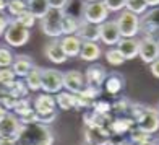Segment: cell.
Segmentation results:
<instances>
[{"instance_id": "10", "label": "cell", "mask_w": 159, "mask_h": 145, "mask_svg": "<svg viewBox=\"0 0 159 145\" xmlns=\"http://www.w3.org/2000/svg\"><path fill=\"white\" fill-rule=\"evenodd\" d=\"M99 36L101 41L107 46H117V42L122 39V34L119 30L117 21H104L102 25H99Z\"/></svg>"}, {"instance_id": "47", "label": "cell", "mask_w": 159, "mask_h": 145, "mask_svg": "<svg viewBox=\"0 0 159 145\" xmlns=\"http://www.w3.org/2000/svg\"><path fill=\"white\" fill-rule=\"evenodd\" d=\"M70 0H49V5L52 7V8H62L65 10L67 8V5H68Z\"/></svg>"}, {"instance_id": "26", "label": "cell", "mask_w": 159, "mask_h": 145, "mask_svg": "<svg viewBox=\"0 0 159 145\" xmlns=\"http://www.w3.org/2000/svg\"><path fill=\"white\" fill-rule=\"evenodd\" d=\"M57 106L63 111H70V109H75V104H76V95L75 93H70V91H60L57 93Z\"/></svg>"}, {"instance_id": "3", "label": "cell", "mask_w": 159, "mask_h": 145, "mask_svg": "<svg viewBox=\"0 0 159 145\" xmlns=\"http://www.w3.org/2000/svg\"><path fill=\"white\" fill-rule=\"evenodd\" d=\"M140 33H143L144 38L153 39L159 44V7L143 13L140 18Z\"/></svg>"}, {"instance_id": "8", "label": "cell", "mask_w": 159, "mask_h": 145, "mask_svg": "<svg viewBox=\"0 0 159 145\" xmlns=\"http://www.w3.org/2000/svg\"><path fill=\"white\" fill-rule=\"evenodd\" d=\"M23 127L20 118L15 113H8V116L0 122V137L2 139H15L18 140V135H20V130Z\"/></svg>"}, {"instance_id": "21", "label": "cell", "mask_w": 159, "mask_h": 145, "mask_svg": "<svg viewBox=\"0 0 159 145\" xmlns=\"http://www.w3.org/2000/svg\"><path fill=\"white\" fill-rule=\"evenodd\" d=\"M81 41H91V42H98L101 39L99 36V25L89 23L86 20H81V25H80V30L76 33Z\"/></svg>"}, {"instance_id": "48", "label": "cell", "mask_w": 159, "mask_h": 145, "mask_svg": "<svg viewBox=\"0 0 159 145\" xmlns=\"http://www.w3.org/2000/svg\"><path fill=\"white\" fill-rule=\"evenodd\" d=\"M151 74H153L156 78H159V59L151 64Z\"/></svg>"}, {"instance_id": "20", "label": "cell", "mask_w": 159, "mask_h": 145, "mask_svg": "<svg viewBox=\"0 0 159 145\" xmlns=\"http://www.w3.org/2000/svg\"><path fill=\"white\" fill-rule=\"evenodd\" d=\"M124 86H125V78L122 74H119V72H111V74H107L106 82H104V90L109 93V95H119V93L124 90Z\"/></svg>"}, {"instance_id": "25", "label": "cell", "mask_w": 159, "mask_h": 145, "mask_svg": "<svg viewBox=\"0 0 159 145\" xmlns=\"http://www.w3.org/2000/svg\"><path fill=\"white\" fill-rule=\"evenodd\" d=\"M25 82L28 85V88H30V91H39L42 86V69L34 65L30 74L25 77Z\"/></svg>"}, {"instance_id": "40", "label": "cell", "mask_w": 159, "mask_h": 145, "mask_svg": "<svg viewBox=\"0 0 159 145\" xmlns=\"http://www.w3.org/2000/svg\"><path fill=\"white\" fill-rule=\"evenodd\" d=\"M30 109H31V101L28 98H20L16 106H15V109H13V113H15L16 116H21V114L28 113Z\"/></svg>"}, {"instance_id": "1", "label": "cell", "mask_w": 159, "mask_h": 145, "mask_svg": "<svg viewBox=\"0 0 159 145\" xmlns=\"http://www.w3.org/2000/svg\"><path fill=\"white\" fill-rule=\"evenodd\" d=\"M18 145H52L54 143V134L41 122L34 124H23L18 135Z\"/></svg>"}, {"instance_id": "28", "label": "cell", "mask_w": 159, "mask_h": 145, "mask_svg": "<svg viewBox=\"0 0 159 145\" xmlns=\"http://www.w3.org/2000/svg\"><path fill=\"white\" fill-rule=\"evenodd\" d=\"M5 86H7V90H8L10 95L16 96V98H26L28 91H30L26 82H21L18 78H15V80L10 82V83H5Z\"/></svg>"}, {"instance_id": "50", "label": "cell", "mask_w": 159, "mask_h": 145, "mask_svg": "<svg viewBox=\"0 0 159 145\" xmlns=\"http://www.w3.org/2000/svg\"><path fill=\"white\" fill-rule=\"evenodd\" d=\"M0 145H18L15 139H2L0 137Z\"/></svg>"}, {"instance_id": "15", "label": "cell", "mask_w": 159, "mask_h": 145, "mask_svg": "<svg viewBox=\"0 0 159 145\" xmlns=\"http://www.w3.org/2000/svg\"><path fill=\"white\" fill-rule=\"evenodd\" d=\"M44 56L54 64H63L68 59V56L65 54V51H63L59 39H54L44 46Z\"/></svg>"}, {"instance_id": "11", "label": "cell", "mask_w": 159, "mask_h": 145, "mask_svg": "<svg viewBox=\"0 0 159 145\" xmlns=\"http://www.w3.org/2000/svg\"><path fill=\"white\" fill-rule=\"evenodd\" d=\"M136 124H138L143 130H146L148 134H156L159 130V113H157V108L151 106H146V111L143 113V116L136 121Z\"/></svg>"}, {"instance_id": "9", "label": "cell", "mask_w": 159, "mask_h": 145, "mask_svg": "<svg viewBox=\"0 0 159 145\" xmlns=\"http://www.w3.org/2000/svg\"><path fill=\"white\" fill-rule=\"evenodd\" d=\"M84 135V142L91 143V145H109V137L112 135V132L109 130V127H86L83 130Z\"/></svg>"}, {"instance_id": "12", "label": "cell", "mask_w": 159, "mask_h": 145, "mask_svg": "<svg viewBox=\"0 0 159 145\" xmlns=\"http://www.w3.org/2000/svg\"><path fill=\"white\" fill-rule=\"evenodd\" d=\"M140 59L144 64H153L159 59V44L153 39L143 38L140 39Z\"/></svg>"}, {"instance_id": "36", "label": "cell", "mask_w": 159, "mask_h": 145, "mask_svg": "<svg viewBox=\"0 0 159 145\" xmlns=\"http://www.w3.org/2000/svg\"><path fill=\"white\" fill-rule=\"evenodd\" d=\"M7 10H8L10 15L18 17L23 12L28 10V3L25 2V0H10V2H8V8H7Z\"/></svg>"}, {"instance_id": "19", "label": "cell", "mask_w": 159, "mask_h": 145, "mask_svg": "<svg viewBox=\"0 0 159 145\" xmlns=\"http://www.w3.org/2000/svg\"><path fill=\"white\" fill-rule=\"evenodd\" d=\"M60 44H62L65 54H67L68 57H76V56H80V52H81L83 41L78 34H65L60 39Z\"/></svg>"}, {"instance_id": "7", "label": "cell", "mask_w": 159, "mask_h": 145, "mask_svg": "<svg viewBox=\"0 0 159 145\" xmlns=\"http://www.w3.org/2000/svg\"><path fill=\"white\" fill-rule=\"evenodd\" d=\"M63 88V74L55 69H42V86L44 93H60Z\"/></svg>"}, {"instance_id": "32", "label": "cell", "mask_w": 159, "mask_h": 145, "mask_svg": "<svg viewBox=\"0 0 159 145\" xmlns=\"http://www.w3.org/2000/svg\"><path fill=\"white\" fill-rule=\"evenodd\" d=\"M132 103H133V101H130V99H127V98L117 99V101L112 104L114 114H117V116H128V114H130V108H132Z\"/></svg>"}, {"instance_id": "24", "label": "cell", "mask_w": 159, "mask_h": 145, "mask_svg": "<svg viewBox=\"0 0 159 145\" xmlns=\"http://www.w3.org/2000/svg\"><path fill=\"white\" fill-rule=\"evenodd\" d=\"M80 25H81L80 17H75V15H71V13L65 12L63 20H62V33H63V36L65 34H76L78 30H80Z\"/></svg>"}, {"instance_id": "38", "label": "cell", "mask_w": 159, "mask_h": 145, "mask_svg": "<svg viewBox=\"0 0 159 145\" xmlns=\"http://www.w3.org/2000/svg\"><path fill=\"white\" fill-rule=\"evenodd\" d=\"M18 118L21 121V124H34V122H39V114H38V111H36L34 108H31L28 113L18 116Z\"/></svg>"}, {"instance_id": "23", "label": "cell", "mask_w": 159, "mask_h": 145, "mask_svg": "<svg viewBox=\"0 0 159 145\" xmlns=\"http://www.w3.org/2000/svg\"><path fill=\"white\" fill-rule=\"evenodd\" d=\"M101 57V46L98 42H91V41H83L81 46V52H80V59L86 60V62H94Z\"/></svg>"}, {"instance_id": "17", "label": "cell", "mask_w": 159, "mask_h": 145, "mask_svg": "<svg viewBox=\"0 0 159 145\" xmlns=\"http://www.w3.org/2000/svg\"><path fill=\"white\" fill-rule=\"evenodd\" d=\"M133 126H136V121L130 116H115V118L107 124L109 130L112 134H119V135H124L127 132H130V129Z\"/></svg>"}, {"instance_id": "49", "label": "cell", "mask_w": 159, "mask_h": 145, "mask_svg": "<svg viewBox=\"0 0 159 145\" xmlns=\"http://www.w3.org/2000/svg\"><path fill=\"white\" fill-rule=\"evenodd\" d=\"M8 95V90H7V86L3 83H0V103L3 101V98Z\"/></svg>"}, {"instance_id": "51", "label": "cell", "mask_w": 159, "mask_h": 145, "mask_svg": "<svg viewBox=\"0 0 159 145\" xmlns=\"http://www.w3.org/2000/svg\"><path fill=\"white\" fill-rule=\"evenodd\" d=\"M7 116H8V109H7L3 104H0V122H2Z\"/></svg>"}, {"instance_id": "58", "label": "cell", "mask_w": 159, "mask_h": 145, "mask_svg": "<svg viewBox=\"0 0 159 145\" xmlns=\"http://www.w3.org/2000/svg\"><path fill=\"white\" fill-rule=\"evenodd\" d=\"M84 145H91V143H84Z\"/></svg>"}, {"instance_id": "46", "label": "cell", "mask_w": 159, "mask_h": 145, "mask_svg": "<svg viewBox=\"0 0 159 145\" xmlns=\"http://www.w3.org/2000/svg\"><path fill=\"white\" fill-rule=\"evenodd\" d=\"M10 23H11V20L7 17V15H2V13H0V36L5 34V30L8 28Z\"/></svg>"}, {"instance_id": "30", "label": "cell", "mask_w": 159, "mask_h": 145, "mask_svg": "<svg viewBox=\"0 0 159 145\" xmlns=\"http://www.w3.org/2000/svg\"><path fill=\"white\" fill-rule=\"evenodd\" d=\"M106 60L109 62L111 65H114V67H119V65H122L125 62V57H124V54L119 51V47L117 46H112V47H109L106 51Z\"/></svg>"}, {"instance_id": "34", "label": "cell", "mask_w": 159, "mask_h": 145, "mask_svg": "<svg viewBox=\"0 0 159 145\" xmlns=\"http://www.w3.org/2000/svg\"><path fill=\"white\" fill-rule=\"evenodd\" d=\"M15 56H13L11 49L5 44H0V67H11Z\"/></svg>"}, {"instance_id": "16", "label": "cell", "mask_w": 159, "mask_h": 145, "mask_svg": "<svg viewBox=\"0 0 159 145\" xmlns=\"http://www.w3.org/2000/svg\"><path fill=\"white\" fill-rule=\"evenodd\" d=\"M55 106H57V99L50 95V93H42V95H38L33 101V108L38 114H49V113H54L55 111Z\"/></svg>"}, {"instance_id": "14", "label": "cell", "mask_w": 159, "mask_h": 145, "mask_svg": "<svg viewBox=\"0 0 159 145\" xmlns=\"http://www.w3.org/2000/svg\"><path fill=\"white\" fill-rule=\"evenodd\" d=\"M106 77H107V70H106L104 65H101V64H93L84 72L86 83H88V85H94V86L104 85Z\"/></svg>"}, {"instance_id": "13", "label": "cell", "mask_w": 159, "mask_h": 145, "mask_svg": "<svg viewBox=\"0 0 159 145\" xmlns=\"http://www.w3.org/2000/svg\"><path fill=\"white\" fill-rule=\"evenodd\" d=\"M86 85V80L81 72L78 70H68L63 74V88L70 91V93H75L78 95L80 91L83 90V86Z\"/></svg>"}, {"instance_id": "53", "label": "cell", "mask_w": 159, "mask_h": 145, "mask_svg": "<svg viewBox=\"0 0 159 145\" xmlns=\"http://www.w3.org/2000/svg\"><path fill=\"white\" fill-rule=\"evenodd\" d=\"M140 145H159V140H153V139H149V140L143 142V143H140Z\"/></svg>"}, {"instance_id": "41", "label": "cell", "mask_w": 159, "mask_h": 145, "mask_svg": "<svg viewBox=\"0 0 159 145\" xmlns=\"http://www.w3.org/2000/svg\"><path fill=\"white\" fill-rule=\"evenodd\" d=\"M146 111V106L144 104H141V103H132V108H130V118H133L135 121H138L141 116H143V113Z\"/></svg>"}, {"instance_id": "52", "label": "cell", "mask_w": 159, "mask_h": 145, "mask_svg": "<svg viewBox=\"0 0 159 145\" xmlns=\"http://www.w3.org/2000/svg\"><path fill=\"white\" fill-rule=\"evenodd\" d=\"M8 2L10 0H0V13H2L5 8H8Z\"/></svg>"}, {"instance_id": "33", "label": "cell", "mask_w": 159, "mask_h": 145, "mask_svg": "<svg viewBox=\"0 0 159 145\" xmlns=\"http://www.w3.org/2000/svg\"><path fill=\"white\" fill-rule=\"evenodd\" d=\"M148 2L146 0H127L125 2V8L136 13V15H143L148 12Z\"/></svg>"}, {"instance_id": "35", "label": "cell", "mask_w": 159, "mask_h": 145, "mask_svg": "<svg viewBox=\"0 0 159 145\" xmlns=\"http://www.w3.org/2000/svg\"><path fill=\"white\" fill-rule=\"evenodd\" d=\"M101 93H102V90H101V86H94V85H88L86 83L83 86V90L78 93V95H81L83 98H88L91 101H96L99 96H101Z\"/></svg>"}, {"instance_id": "39", "label": "cell", "mask_w": 159, "mask_h": 145, "mask_svg": "<svg viewBox=\"0 0 159 145\" xmlns=\"http://www.w3.org/2000/svg\"><path fill=\"white\" fill-rule=\"evenodd\" d=\"M16 78L15 72L11 67H0V83H10Z\"/></svg>"}, {"instance_id": "57", "label": "cell", "mask_w": 159, "mask_h": 145, "mask_svg": "<svg viewBox=\"0 0 159 145\" xmlns=\"http://www.w3.org/2000/svg\"><path fill=\"white\" fill-rule=\"evenodd\" d=\"M157 113H159V104H157Z\"/></svg>"}, {"instance_id": "22", "label": "cell", "mask_w": 159, "mask_h": 145, "mask_svg": "<svg viewBox=\"0 0 159 145\" xmlns=\"http://www.w3.org/2000/svg\"><path fill=\"white\" fill-rule=\"evenodd\" d=\"M33 67H34V62H33V59L30 56H18V57H15L13 65H11V69H13V72H15L16 77H26L31 72Z\"/></svg>"}, {"instance_id": "43", "label": "cell", "mask_w": 159, "mask_h": 145, "mask_svg": "<svg viewBox=\"0 0 159 145\" xmlns=\"http://www.w3.org/2000/svg\"><path fill=\"white\" fill-rule=\"evenodd\" d=\"M18 99H20V98H16V96H13V95H10V93H8V95L3 98V101H2L0 104H3L8 111H13V109H15V106H16V103H18Z\"/></svg>"}, {"instance_id": "27", "label": "cell", "mask_w": 159, "mask_h": 145, "mask_svg": "<svg viewBox=\"0 0 159 145\" xmlns=\"http://www.w3.org/2000/svg\"><path fill=\"white\" fill-rule=\"evenodd\" d=\"M26 3H28V10L39 20L44 17L50 8L49 0H26Z\"/></svg>"}, {"instance_id": "2", "label": "cell", "mask_w": 159, "mask_h": 145, "mask_svg": "<svg viewBox=\"0 0 159 145\" xmlns=\"http://www.w3.org/2000/svg\"><path fill=\"white\" fill-rule=\"evenodd\" d=\"M65 15V10L62 8H52L50 7L49 12L41 18V30L46 36L54 39H59L63 36L62 33V20Z\"/></svg>"}, {"instance_id": "31", "label": "cell", "mask_w": 159, "mask_h": 145, "mask_svg": "<svg viewBox=\"0 0 159 145\" xmlns=\"http://www.w3.org/2000/svg\"><path fill=\"white\" fill-rule=\"evenodd\" d=\"M93 109H94L98 114H102V116H106L109 121H112L114 119V116H112V104L109 103V101H104V99H96L94 103H93Z\"/></svg>"}, {"instance_id": "44", "label": "cell", "mask_w": 159, "mask_h": 145, "mask_svg": "<svg viewBox=\"0 0 159 145\" xmlns=\"http://www.w3.org/2000/svg\"><path fill=\"white\" fill-rule=\"evenodd\" d=\"M55 119H57V111L49 113V114H41V116H39V122H41V124H44V126H50Z\"/></svg>"}, {"instance_id": "18", "label": "cell", "mask_w": 159, "mask_h": 145, "mask_svg": "<svg viewBox=\"0 0 159 145\" xmlns=\"http://www.w3.org/2000/svg\"><path fill=\"white\" fill-rule=\"evenodd\" d=\"M117 47L122 54H124L125 60L135 59L140 54V39L136 38H122L117 42Z\"/></svg>"}, {"instance_id": "45", "label": "cell", "mask_w": 159, "mask_h": 145, "mask_svg": "<svg viewBox=\"0 0 159 145\" xmlns=\"http://www.w3.org/2000/svg\"><path fill=\"white\" fill-rule=\"evenodd\" d=\"M128 140H125L122 135H119V134H112L111 137H109V145H125Z\"/></svg>"}, {"instance_id": "37", "label": "cell", "mask_w": 159, "mask_h": 145, "mask_svg": "<svg viewBox=\"0 0 159 145\" xmlns=\"http://www.w3.org/2000/svg\"><path fill=\"white\" fill-rule=\"evenodd\" d=\"M36 20H38V18H36V17L33 15V13H31L30 10H26V12L21 13V15L15 17V21H16V23H20L21 26H25V28H28V30L34 26Z\"/></svg>"}, {"instance_id": "42", "label": "cell", "mask_w": 159, "mask_h": 145, "mask_svg": "<svg viewBox=\"0 0 159 145\" xmlns=\"http://www.w3.org/2000/svg\"><path fill=\"white\" fill-rule=\"evenodd\" d=\"M125 2L127 0H104L106 7L109 8V12H122L125 10Z\"/></svg>"}, {"instance_id": "6", "label": "cell", "mask_w": 159, "mask_h": 145, "mask_svg": "<svg viewBox=\"0 0 159 145\" xmlns=\"http://www.w3.org/2000/svg\"><path fill=\"white\" fill-rule=\"evenodd\" d=\"M30 41V30L11 20V23L5 30V42L13 47H21Z\"/></svg>"}, {"instance_id": "4", "label": "cell", "mask_w": 159, "mask_h": 145, "mask_svg": "<svg viewBox=\"0 0 159 145\" xmlns=\"http://www.w3.org/2000/svg\"><path fill=\"white\" fill-rule=\"evenodd\" d=\"M119 25V30L122 38H135L140 33V15L130 12V10H122L119 18L115 20Z\"/></svg>"}, {"instance_id": "54", "label": "cell", "mask_w": 159, "mask_h": 145, "mask_svg": "<svg viewBox=\"0 0 159 145\" xmlns=\"http://www.w3.org/2000/svg\"><path fill=\"white\" fill-rule=\"evenodd\" d=\"M146 2H148L149 7H157L159 5V0H146Z\"/></svg>"}, {"instance_id": "55", "label": "cell", "mask_w": 159, "mask_h": 145, "mask_svg": "<svg viewBox=\"0 0 159 145\" xmlns=\"http://www.w3.org/2000/svg\"><path fill=\"white\" fill-rule=\"evenodd\" d=\"M84 2H101V0H84Z\"/></svg>"}, {"instance_id": "56", "label": "cell", "mask_w": 159, "mask_h": 145, "mask_svg": "<svg viewBox=\"0 0 159 145\" xmlns=\"http://www.w3.org/2000/svg\"><path fill=\"white\" fill-rule=\"evenodd\" d=\"M125 145H135V143H132V142H130V140H128V142H127Z\"/></svg>"}, {"instance_id": "29", "label": "cell", "mask_w": 159, "mask_h": 145, "mask_svg": "<svg viewBox=\"0 0 159 145\" xmlns=\"http://www.w3.org/2000/svg\"><path fill=\"white\" fill-rule=\"evenodd\" d=\"M149 139H151V134H148L146 130H143L138 124L130 129V139H128V140L132 142V143L140 145V143L146 142V140H149Z\"/></svg>"}, {"instance_id": "5", "label": "cell", "mask_w": 159, "mask_h": 145, "mask_svg": "<svg viewBox=\"0 0 159 145\" xmlns=\"http://www.w3.org/2000/svg\"><path fill=\"white\" fill-rule=\"evenodd\" d=\"M109 17V8L106 7L104 0L101 2H84L83 7V20L94 25H102Z\"/></svg>"}]
</instances>
